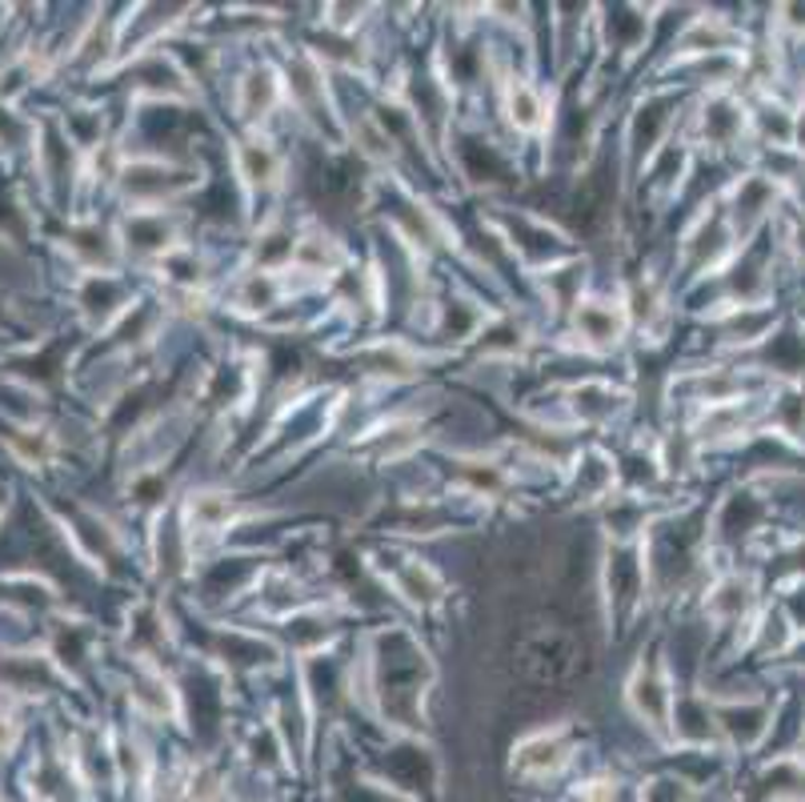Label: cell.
Instances as JSON below:
<instances>
[{"label":"cell","mask_w":805,"mask_h":802,"mask_svg":"<svg viewBox=\"0 0 805 802\" xmlns=\"http://www.w3.org/2000/svg\"><path fill=\"white\" fill-rule=\"evenodd\" d=\"M802 253H805V233H802Z\"/></svg>","instance_id":"7a4b0ae2"},{"label":"cell","mask_w":805,"mask_h":802,"mask_svg":"<svg viewBox=\"0 0 805 802\" xmlns=\"http://www.w3.org/2000/svg\"><path fill=\"white\" fill-rule=\"evenodd\" d=\"M12 734H17V731H12V722H9V718H0V751H4V746H9V742H12Z\"/></svg>","instance_id":"6da1fadb"}]
</instances>
